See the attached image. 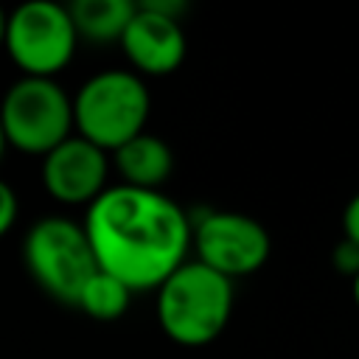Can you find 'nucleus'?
Returning <instances> with one entry per match:
<instances>
[{"mask_svg": "<svg viewBox=\"0 0 359 359\" xmlns=\"http://www.w3.org/2000/svg\"><path fill=\"white\" fill-rule=\"evenodd\" d=\"M353 300H356V306H359V272L353 275Z\"/></svg>", "mask_w": 359, "mask_h": 359, "instance_id": "18", "label": "nucleus"}, {"mask_svg": "<svg viewBox=\"0 0 359 359\" xmlns=\"http://www.w3.org/2000/svg\"><path fill=\"white\" fill-rule=\"evenodd\" d=\"M3 36H6V11L0 6V48H3Z\"/></svg>", "mask_w": 359, "mask_h": 359, "instance_id": "17", "label": "nucleus"}, {"mask_svg": "<svg viewBox=\"0 0 359 359\" xmlns=\"http://www.w3.org/2000/svg\"><path fill=\"white\" fill-rule=\"evenodd\" d=\"M109 157L79 135H70L42 157V185L65 205H90L104 188Z\"/></svg>", "mask_w": 359, "mask_h": 359, "instance_id": "8", "label": "nucleus"}, {"mask_svg": "<svg viewBox=\"0 0 359 359\" xmlns=\"http://www.w3.org/2000/svg\"><path fill=\"white\" fill-rule=\"evenodd\" d=\"M121 48L132 67L149 76H168L185 59V31L177 20L135 6L129 25L121 34Z\"/></svg>", "mask_w": 359, "mask_h": 359, "instance_id": "9", "label": "nucleus"}, {"mask_svg": "<svg viewBox=\"0 0 359 359\" xmlns=\"http://www.w3.org/2000/svg\"><path fill=\"white\" fill-rule=\"evenodd\" d=\"M233 311V280L199 261L180 264L157 286V323L163 334L185 348L213 342Z\"/></svg>", "mask_w": 359, "mask_h": 359, "instance_id": "2", "label": "nucleus"}, {"mask_svg": "<svg viewBox=\"0 0 359 359\" xmlns=\"http://www.w3.org/2000/svg\"><path fill=\"white\" fill-rule=\"evenodd\" d=\"M79 36L67 6L53 0H31L6 14L3 48L22 76L53 79L76 53Z\"/></svg>", "mask_w": 359, "mask_h": 359, "instance_id": "6", "label": "nucleus"}, {"mask_svg": "<svg viewBox=\"0 0 359 359\" xmlns=\"http://www.w3.org/2000/svg\"><path fill=\"white\" fill-rule=\"evenodd\" d=\"M140 6L149 8V11H154V14H163V17H168V20H177V22H180V17H182L185 8H188L185 0H143Z\"/></svg>", "mask_w": 359, "mask_h": 359, "instance_id": "15", "label": "nucleus"}, {"mask_svg": "<svg viewBox=\"0 0 359 359\" xmlns=\"http://www.w3.org/2000/svg\"><path fill=\"white\" fill-rule=\"evenodd\" d=\"M331 261H334V266H337L342 275H351V278H353V275L359 272V247H356L353 241L342 238V241L334 247Z\"/></svg>", "mask_w": 359, "mask_h": 359, "instance_id": "13", "label": "nucleus"}, {"mask_svg": "<svg viewBox=\"0 0 359 359\" xmlns=\"http://www.w3.org/2000/svg\"><path fill=\"white\" fill-rule=\"evenodd\" d=\"M112 163L121 174V185L129 188H143V191H160V185L171 177L174 171V154L165 140L157 135H135L123 146L112 151Z\"/></svg>", "mask_w": 359, "mask_h": 359, "instance_id": "10", "label": "nucleus"}, {"mask_svg": "<svg viewBox=\"0 0 359 359\" xmlns=\"http://www.w3.org/2000/svg\"><path fill=\"white\" fill-rule=\"evenodd\" d=\"M3 149H6V137H3V129H0V157H3Z\"/></svg>", "mask_w": 359, "mask_h": 359, "instance_id": "19", "label": "nucleus"}, {"mask_svg": "<svg viewBox=\"0 0 359 359\" xmlns=\"http://www.w3.org/2000/svg\"><path fill=\"white\" fill-rule=\"evenodd\" d=\"M191 241L199 264L227 280L258 272L272 250L269 233L261 222L230 210H210L199 222H191Z\"/></svg>", "mask_w": 359, "mask_h": 359, "instance_id": "7", "label": "nucleus"}, {"mask_svg": "<svg viewBox=\"0 0 359 359\" xmlns=\"http://www.w3.org/2000/svg\"><path fill=\"white\" fill-rule=\"evenodd\" d=\"M6 146L45 157L73 135V101L53 79H17L0 101Z\"/></svg>", "mask_w": 359, "mask_h": 359, "instance_id": "4", "label": "nucleus"}, {"mask_svg": "<svg viewBox=\"0 0 359 359\" xmlns=\"http://www.w3.org/2000/svg\"><path fill=\"white\" fill-rule=\"evenodd\" d=\"M17 194H14V188L6 182V180H0V236H6L8 230H11V224L17 222Z\"/></svg>", "mask_w": 359, "mask_h": 359, "instance_id": "14", "label": "nucleus"}, {"mask_svg": "<svg viewBox=\"0 0 359 359\" xmlns=\"http://www.w3.org/2000/svg\"><path fill=\"white\" fill-rule=\"evenodd\" d=\"M342 230H345V238L353 241L359 247V194L345 205V213H342Z\"/></svg>", "mask_w": 359, "mask_h": 359, "instance_id": "16", "label": "nucleus"}, {"mask_svg": "<svg viewBox=\"0 0 359 359\" xmlns=\"http://www.w3.org/2000/svg\"><path fill=\"white\" fill-rule=\"evenodd\" d=\"M22 261L50 297L70 306H76L81 286L98 269L84 227L67 216H45L34 222L22 241Z\"/></svg>", "mask_w": 359, "mask_h": 359, "instance_id": "5", "label": "nucleus"}, {"mask_svg": "<svg viewBox=\"0 0 359 359\" xmlns=\"http://www.w3.org/2000/svg\"><path fill=\"white\" fill-rule=\"evenodd\" d=\"M73 101V129L101 151H115L143 132L149 118V90L132 70H104L90 76Z\"/></svg>", "mask_w": 359, "mask_h": 359, "instance_id": "3", "label": "nucleus"}, {"mask_svg": "<svg viewBox=\"0 0 359 359\" xmlns=\"http://www.w3.org/2000/svg\"><path fill=\"white\" fill-rule=\"evenodd\" d=\"M95 266L129 292L157 289L191 247L188 213L160 191L129 185L104 188L84 216Z\"/></svg>", "mask_w": 359, "mask_h": 359, "instance_id": "1", "label": "nucleus"}, {"mask_svg": "<svg viewBox=\"0 0 359 359\" xmlns=\"http://www.w3.org/2000/svg\"><path fill=\"white\" fill-rule=\"evenodd\" d=\"M135 6L137 3L132 0H76L67 6V14L79 39L112 42L121 39L135 14Z\"/></svg>", "mask_w": 359, "mask_h": 359, "instance_id": "11", "label": "nucleus"}, {"mask_svg": "<svg viewBox=\"0 0 359 359\" xmlns=\"http://www.w3.org/2000/svg\"><path fill=\"white\" fill-rule=\"evenodd\" d=\"M129 300H132V292H129L118 278H112V275L95 269V272L87 278V283L81 286L76 306H79L84 314H90L93 320L109 323V320H118V317L126 314Z\"/></svg>", "mask_w": 359, "mask_h": 359, "instance_id": "12", "label": "nucleus"}]
</instances>
